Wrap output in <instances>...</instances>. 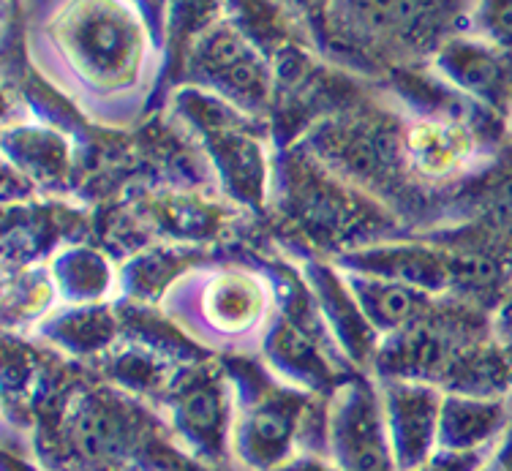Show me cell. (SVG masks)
<instances>
[{
  "label": "cell",
  "mask_w": 512,
  "mask_h": 471,
  "mask_svg": "<svg viewBox=\"0 0 512 471\" xmlns=\"http://www.w3.org/2000/svg\"><path fill=\"white\" fill-rule=\"evenodd\" d=\"M161 305L191 344L240 357L259 352L273 322V289L262 275L237 265L180 273Z\"/></svg>",
  "instance_id": "6da1fadb"
},
{
  "label": "cell",
  "mask_w": 512,
  "mask_h": 471,
  "mask_svg": "<svg viewBox=\"0 0 512 471\" xmlns=\"http://www.w3.org/2000/svg\"><path fill=\"white\" fill-rule=\"evenodd\" d=\"M235 384L232 461L237 471H273L300 452V428L311 393L256 368L229 371Z\"/></svg>",
  "instance_id": "7a4b0ae2"
},
{
  "label": "cell",
  "mask_w": 512,
  "mask_h": 471,
  "mask_svg": "<svg viewBox=\"0 0 512 471\" xmlns=\"http://www.w3.org/2000/svg\"><path fill=\"white\" fill-rule=\"evenodd\" d=\"M172 436L207 466H224L232 458L235 384L213 365L188 363L156 398Z\"/></svg>",
  "instance_id": "3957f363"
},
{
  "label": "cell",
  "mask_w": 512,
  "mask_h": 471,
  "mask_svg": "<svg viewBox=\"0 0 512 471\" xmlns=\"http://www.w3.org/2000/svg\"><path fill=\"white\" fill-rule=\"evenodd\" d=\"M327 458L338 471H398L382 393L360 376L327 395Z\"/></svg>",
  "instance_id": "277c9868"
},
{
  "label": "cell",
  "mask_w": 512,
  "mask_h": 471,
  "mask_svg": "<svg viewBox=\"0 0 512 471\" xmlns=\"http://www.w3.org/2000/svg\"><path fill=\"white\" fill-rule=\"evenodd\" d=\"M384 420L398 471H417L436 455L442 398L439 387L412 379H382Z\"/></svg>",
  "instance_id": "5b68a950"
},
{
  "label": "cell",
  "mask_w": 512,
  "mask_h": 471,
  "mask_svg": "<svg viewBox=\"0 0 512 471\" xmlns=\"http://www.w3.org/2000/svg\"><path fill=\"white\" fill-rule=\"evenodd\" d=\"M504 425V403L477 395L447 393L439 414L436 452H474L493 442Z\"/></svg>",
  "instance_id": "8992f818"
},
{
  "label": "cell",
  "mask_w": 512,
  "mask_h": 471,
  "mask_svg": "<svg viewBox=\"0 0 512 471\" xmlns=\"http://www.w3.org/2000/svg\"><path fill=\"white\" fill-rule=\"evenodd\" d=\"M44 335L74 354H107L115 341V319L104 308H82L44 327Z\"/></svg>",
  "instance_id": "52a82bcc"
},
{
  "label": "cell",
  "mask_w": 512,
  "mask_h": 471,
  "mask_svg": "<svg viewBox=\"0 0 512 471\" xmlns=\"http://www.w3.org/2000/svg\"><path fill=\"white\" fill-rule=\"evenodd\" d=\"M55 281L71 303H93L109 289V265L93 251H69L58 259Z\"/></svg>",
  "instance_id": "ba28073f"
},
{
  "label": "cell",
  "mask_w": 512,
  "mask_h": 471,
  "mask_svg": "<svg viewBox=\"0 0 512 471\" xmlns=\"http://www.w3.org/2000/svg\"><path fill=\"white\" fill-rule=\"evenodd\" d=\"M273 471H338L335 469V463L325 455H314V452H297L292 455L289 461L281 463L278 469Z\"/></svg>",
  "instance_id": "9c48e42d"
},
{
  "label": "cell",
  "mask_w": 512,
  "mask_h": 471,
  "mask_svg": "<svg viewBox=\"0 0 512 471\" xmlns=\"http://www.w3.org/2000/svg\"><path fill=\"white\" fill-rule=\"evenodd\" d=\"M3 471H44L36 463H30L28 458H22V455H11V450H6L3 455Z\"/></svg>",
  "instance_id": "30bf717a"
}]
</instances>
